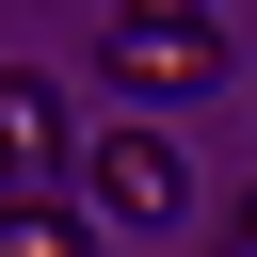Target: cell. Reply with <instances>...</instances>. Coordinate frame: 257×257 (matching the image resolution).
<instances>
[{"instance_id":"3","label":"cell","mask_w":257,"mask_h":257,"mask_svg":"<svg viewBox=\"0 0 257 257\" xmlns=\"http://www.w3.org/2000/svg\"><path fill=\"white\" fill-rule=\"evenodd\" d=\"M64 145V112H48V80L32 64H0V161H48Z\"/></svg>"},{"instance_id":"4","label":"cell","mask_w":257,"mask_h":257,"mask_svg":"<svg viewBox=\"0 0 257 257\" xmlns=\"http://www.w3.org/2000/svg\"><path fill=\"white\" fill-rule=\"evenodd\" d=\"M0 257H96V241H80V209H48V193H0Z\"/></svg>"},{"instance_id":"6","label":"cell","mask_w":257,"mask_h":257,"mask_svg":"<svg viewBox=\"0 0 257 257\" xmlns=\"http://www.w3.org/2000/svg\"><path fill=\"white\" fill-rule=\"evenodd\" d=\"M241 257H257V193H241Z\"/></svg>"},{"instance_id":"2","label":"cell","mask_w":257,"mask_h":257,"mask_svg":"<svg viewBox=\"0 0 257 257\" xmlns=\"http://www.w3.org/2000/svg\"><path fill=\"white\" fill-rule=\"evenodd\" d=\"M80 193H96L112 225H177V193H193V177H177V145H161V128H96V145H80Z\"/></svg>"},{"instance_id":"1","label":"cell","mask_w":257,"mask_h":257,"mask_svg":"<svg viewBox=\"0 0 257 257\" xmlns=\"http://www.w3.org/2000/svg\"><path fill=\"white\" fill-rule=\"evenodd\" d=\"M96 64H112V96H209V80H225V16H128V0H112Z\"/></svg>"},{"instance_id":"5","label":"cell","mask_w":257,"mask_h":257,"mask_svg":"<svg viewBox=\"0 0 257 257\" xmlns=\"http://www.w3.org/2000/svg\"><path fill=\"white\" fill-rule=\"evenodd\" d=\"M128 16H209V0H128Z\"/></svg>"},{"instance_id":"7","label":"cell","mask_w":257,"mask_h":257,"mask_svg":"<svg viewBox=\"0 0 257 257\" xmlns=\"http://www.w3.org/2000/svg\"><path fill=\"white\" fill-rule=\"evenodd\" d=\"M0 177H16V161H0Z\"/></svg>"}]
</instances>
